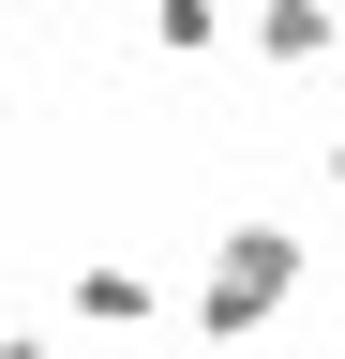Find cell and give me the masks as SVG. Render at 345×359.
Wrapping results in <instances>:
<instances>
[{"label": "cell", "instance_id": "obj_1", "mask_svg": "<svg viewBox=\"0 0 345 359\" xmlns=\"http://www.w3.org/2000/svg\"><path fill=\"white\" fill-rule=\"evenodd\" d=\"M285 285H300V240H285V224H240V240L210 255V285H195V314H210V330H255V314H271Z\"/></svg>", "mask_w": 345, "mask_h": 359}]
</instances>
